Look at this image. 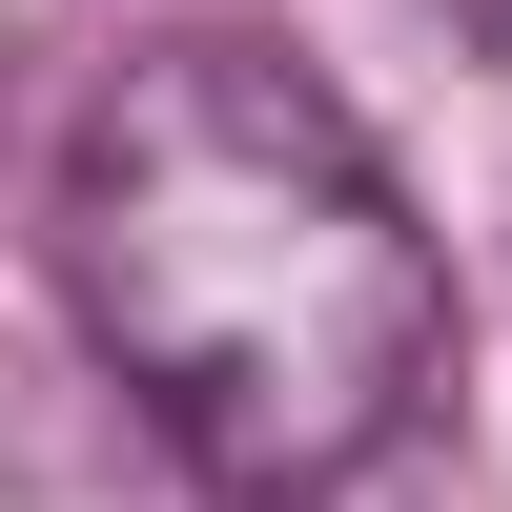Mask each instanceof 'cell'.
Returning <instances> with one entry per match:
<instances>
[{"mask_svg":"<svg viewBox=\"0 0 512 512\" xmlns=\"http://www.w3.org/2000/svg\"><path fill=\"white\" fill-rule=\"evenodd\" d=\"M62 308L205 492L308 512L451 390V267L369 123L267 41H144L62 123Z\"/></svg>","mask_w":512,"mask_h":512,"instance_id":"1","label":"cell"}]
</instances>
